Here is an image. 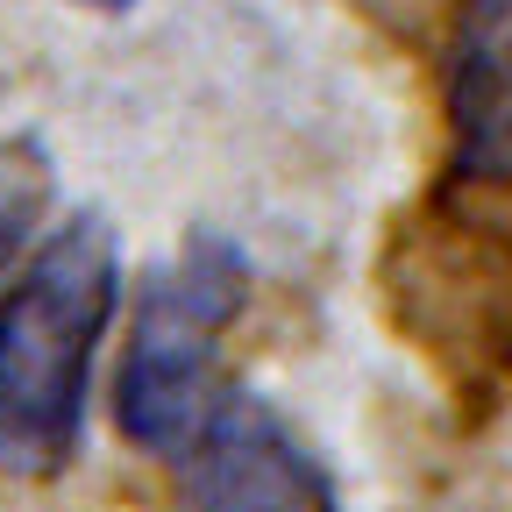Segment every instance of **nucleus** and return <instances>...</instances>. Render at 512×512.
Instances as JSON below:
<instances>
[{"instance_id": "2", "label": "nucleus", "mask_w": 512, "mask_h": 512, "mask_svg": "<svg viewBox=\"0 0 512 512\" xmlns=\"http://www.w3.org/2000/svg\"><path fill=\"white\" fill-rule=\"evenodd\" d=\"M249 306V256L228 235L192 228L164 264L143 278L128 356L114 377V427L143 456H185L214 420L221 342Z\"/></svg>"}, {"instance_id": "6", "label": "nucleus", "mask_w": 512, "mask_h": 512, "mask_svg": "<svg viewBox=\"0 0 512 512\" xmlns=\"http://www.w3.org/2000/svg\"><path fill=\"white\" fill-rule=\"evenodd\" d=\"M79 8H93V15H128L136 0H79Z\"/></svg>"}, {"instance_id": "3", "label": "nucleus", "mask_w": 512, "mask_h": 512, "mask_svg": "<svg viewBox=\"0 0 512 512\" xmlns=\"http://www.w3.org/2000/svg\"><path fill=\"white\" fill-rule=\"evenodd\" d=\"M178 463V512H335L320 448L256 392H228Z\"/></svg>"}, {"instance_id": "5", "label": "nucleus", "mask_w": 512, "mask_h": 512, "mask_svg": "<svg viewBox=\"0 0 512 512\" xmlns=\"http://www.w3.org/2000/svg\"><path fill=\"white\" fill-rule=\"evenodd\" d=\"M50 200H57V164H50L43 136H29V128L0 136V285L29 256Z\"/></svg>"}, {"instance_id": "1", "label": "nucleus", "mask_w": 512, "mask_h": 512, "mask_svg": "<svg viewBox=\"0 0 512 512\" xmlns=\"http://www.w3.org/2000/svg\"><path fill=\"white\" fill-rule=\"evenodd\" d=\"M121 292V242L72 214L0 299V477L50 484L79 456L93 356Z\"/></svg>"}, {"instance_id": "4", "label": "nucleus", "mask_w": 512, "mask_h": 512, "mask_svg": "<svg viewBox=\"0 0 512 512\" xmlns=\"http://www.w3.org/2000/svg\"><path fill=\"white\" fill-rule=\"evenodd\" d=\"M441 107L456 164L470 178H512V0H456Z\"/></svg>"}]
</instances>
